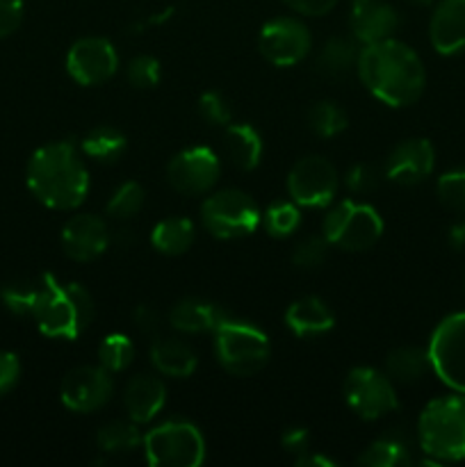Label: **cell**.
Wrapping results in <instances>:
<instances>
[{"instance_id": "6da1fadb", "label": "cell", "mask_w": 465, "mask_h": 467, "mask_svg": "<svg viewBox=\"0 0 465 467\" xmlns=\"http://www.w3.org/2000/svg\"><path fill=\"white\" fill-rule=\"evenodd\" d=\"M356 71L365 89L388 108H408L418 103L427 87V71L419 55L392 36L363 46Z\"/></svg>"}, {"instance_id": "7a4b0ae2", "label": "cell", "mask_w": 465, "mask_h": 467, "mask_svg": "<svg viewBox=\"0 0 465 467\" xmlns=\"http://www.w3.org/2000/svg\"><path fill=\"white\" fill-rule=\"evenodd\" d=\"M27 190L50 210H76L89 194V171L73 141H53L32 153L26 169Z\"/></svg>"}, {"instance_id": "3957f363", "label": "cell", "mask_w": 465, "mask_h": 467, "mask_svg": "<svg viewBox=\"0 0 465 467\" xmlns=\"http://www.w3.org/2000/svg\"><path fill=\"white\" fill-rule=\"evenodd\" d=\"M94 299L80 283H62L53 274H41L32 319L46 337L78 340L94 322Z\"/></svg>"}, {"instance_id": "277c9868", "label": "cell", "mask_w": 465, "mask_h": 467, "mask_svg": "<svg viewBox=\"0 0 465 467\" xmlns=\"http://www.w3.org/2000/svg\"><path fill=\"white\" fill-rule=\"evenodd\" d=\"M418 442L427 456L440 463L465 459V395L429 401L418 420Z\"/></svg>"}, {"instance_id": "5b68a950", "label": "cell", "mask_w": 465, "mask_h": 467, "mask_svg": "<svg viewBox=\"0 0 465 467\" xmlns=\"http://www.w3.org/2000/svg\"><path fill=\"white\" fill-rule=\"evenodd\" d=\"M214 356L232 377H253L269 363V337L253 324L226 317L214 328Z\"/></svg>"}, {"instance_id": "8992f818", "label": "cell", "mask_w": 465, "mask_h": 467, "mask_svg": "<svg viewBox=\"0 0 465 467\" xmlns=\"http://www.w3.org/2000/svg\"><path fill=\"white\" fill-rule=\"evenodd\" d=\"M322 235L342 251H367L381 240L383 219L369 203L345 199L324 214Z\"/></svg>"}, {"instance_id": "52a82bcc", "label": "cell", "mask_w": 465, "mask_h": 467, "mask_svg": "<svg viewBox=\"0 0 465 467\" xmlns=\"http://www.w3.org/2000/svg\"><path fill=\"white\" fill-rule=\"evenodd\" d=\"M141 447L155 467H199L205 461L203 433L185 420H167L153 427Z\"/></svg>"}, {"instance_id": "ba28073f", "label": "cell", "mask_w": 465, "mask_h": 467, "mask_svg": "<svg viewBox=\"0 0 465 467\" xmlns=\"http://www.w3.org/2000/svg\"><path fill=\"white\" fill-rule=\"evenodd\" d=\"M263 222L258 203L242 190H222L201 205V223L219 240H240L251 235Z\"/></svg>"}, {"instance_id": "9c48e42d", "label": "cell", "mask_w": 465, "mask_h": 467, "mask_svg": "<svg viewBox=\"0 0 465 467\" xmlns=\"http://www.w3.org/2000/svg\"><path fill=\"white\" fill-rule=\"evenodd\" d=\"M427 351L436 377L447 388L465 395V313L442 319L433 331Z\"/></svg>"}, {"instance_id": "30bf717a", "label": "cell", "mask_w": 465, "mask_h": 467, "mask_svg": "<svg viewBox=\"0 0 465 467\" xmlns=\"http://www.w3.org/2000/svg\"><path fill=\"white\" fill-rule=\"evenodd\" d=\"M346 406L360 420L386 418L388 413L399 409V400L395 392V381L388 374L374 368H354L345 379Z\"/></svg>"}, {"instance_id": "8fae6325", "label": "cell", "mask_w": 465, "mask_h": 467, "mask_svg": "<svg viewBox=\"0 0 465 467\" xmlns=\"http://www.w3.org/2000/svg\"><path fill=\"white\" fill-rule=\"evenodd\" d=\"M337 178L336 167L322 155H308L294 162L287 173L290 199L301 208H326L336 199Z\"/></svg>"}, {"instance_id": "7c38bea8", "label": "cell", "mask_w": 465, "mask_h": 467, "mask_svg": "<svg viewBox=\"0 0 465 467\" xmlns=\"http://www.w3.org/2000/svg\"><path fill=\"white\" fill-rule=\"evenodd\" d=\"M222 176V162L208 146H191L173 155L167 164V182L185 196L208 194Z\"/></svg>"}, {"instance_id": "4fadbf2b", "label": "cell", "mask_w": 465, "mask_h": 467, "mask_svg": "<svg viewBox=\"0 0 465 467\" xmlns=\"http://www.w3.org/2000/svg\"><path fill=\"white\" fill-rule=\"evenodd\" d=\"M114 395L112 372L103 365H80L67 372L59 386V400L71 413H96Z\"/></svg>"}, {"instance_id": "5bb4252c", "label": "cell", "mask_w": 465, "mask_h": 467, "mask_svg": "<svg viewBox=\"0 0 465 467\" xmlns=\"http://www.w3.org/2000/svg\"><path fill=\"white\" fill-rule=\"evenodd\" d=\"M258 48L274 67H294L310 53L313 36L299 18L281 16L264 23L258 36Z\"/></svg>"}, {"instance_id": "9a60e30c", "label": "cell", "mask_w": 465, "mask_h": 467, "mask_svg": "<svg viewBox=\"0 0 465 467\" xmlns=\"http://www.w3.org/2000/svg\"><path fill=\"white\" fill-rule=\"evenodd\" d=\"M117 48L105 36H82L68 48L67 73L78 85H103L117 73Z\"/></svg>"}, {"instance_id": "2e32d148", "label": "cell", "mask_w": 465, "mask_h": 467, "mask_svg": "<svg viewBox=\"0 0 465 467\" xmlns=\"http://www.w3.org/2000/svg\"><path fill=\"white\" fill-rule=\"evenodd\" d=\"M433 167H436V150H433L431 141L422 140V137H410L390 150L383 173L395 185L413 187L427 181Z\"/></svg>"}, {"instance_id": "e0dca14e", "label": "cell", "mask_w": 465, "mask_h": 467, "mask_svg": "<svg viewBox=\"0 0 465 467\" xmlns=\"http://www.w3.org/2000/svg\"><path fill=\"white\" fill-rule=\"evenodd\" d=\"M109 240L108 223L98 214L78 213L62 228V249L76 263H91L103 255Z\"/></svg>"}, {"instance_id": "ac0fdd59", "label": "cell", "mask_w": 465, "mask_h": 467, "mask_svg": "<svg viewBox=\"0 0 465 467\" xmlns=\"http://www.w3.org/2000/svg\"><path fill=\"white\" fill-rule=\"evenodd\" d=\"M399 26V14L386 0H354L349 9V30L358 44L390 39Z\"/></svg>"}, {"instance_id": "d6986e66", "label": "cell", "mask_w": 465, "mask_h": 467, "mask_svg": "<svg viewBox=\"0 0 465 467\" xmlns=\"http://www.w3.org/2000/svg\"><path fill=\"white\" fill-rule=\"evenodd\" d=\"M429 39L436 53L459 55L465 50V0H440L431 14Z\"/></svg>"}, {"instance_id": "ffe728a7", "label": "cell", "mask_w": 465, "mask_h": 467, "mask_svg": "<svg viewBox=\"0 0 465 467\" xmlns=\"http://www.w3.org/2000/svg\"><path fill=\"white\" fill-rule=\"evenodd\" d=\"M167 401V388L153 374H137L123 388V409L135 424H149Z\"/></svg>"}, {"instance_id": "44dd1931", "label": "cell", "mask_w": 465, "mask_h": 467, "mask_svg": "<svg viewBox=\"0 0 465 467\" xmlns=\"http://www.w3.org/2000/svg\"><path fill=\"white\" fill-rule=\"evenodd\" d=\"M285 324L296 337H317L324 336L336 324V315L328 308V304L319 296H301L292 301L290 308L285 310Z\"/></svg>"}, {"instance_id": "7402d4cb", "label": "cell", "mask_w": 465, "mask_h": 467, "mask_svg": "<svg viewBox=\"0 0 465 467\" xmlns=\"http://www.w3.org/2000/svg\"><path fill=\"white\" fill-rule=\"evenodd\" d=\"M228 315L217 304H208L201 299L178 301L169 313V327L176 331L196 336V333H214V328L226 319Z\"/></svg>"}, {"instance_id": "603a6c76", "label": "cell", "mask_w": 465, "mask_h": 467, "mask_svg": "<svg viewBox=\"0 0 465 467\" xmlns=\"http://www.w3.org/2000/svg\"><path fill=\"white\" fill-rule=\"evenodd\" d=\"M150 365L169 379H187L194 374L199 358L187 342L173 337H155L150 345Z\"/></svg>"}, {"instance_id": "cb8c5ba5", "label": "cell", "mask_w": 465, "mask_h": 467, "mask_svg": "<svg viewBox=\"0 0 465 467\" xmlns=\"http://www.w3.org/2000/svg\"><path fill=\"white\" fill-rule=\"evenodd\" d=\"M223 149L240 171H253L263 160V137L249 123H228L223 132Z\"/></svg>"}, {"instance_id": "d4e9b609", "label": "cell", "mask_w": 465, "mask_h": 467, "mask_svg": "<svg viewBox=\"0 0 465 467\" xmlns=\"http://www.w3.org/2000/svg\"><path fill=\"white\" fill-rule=\"evenodd\" d=\"M194 223L187 217H167L150 231V244L164 255H182L194 244Z\"/></svg>"}, {"instance_id": "484cf974", "label": "cell", "mask_w": 465, "mask_h": 467, "mask_svg": "<svg viewBox=\"0 0 465 467\" xmlns=\"http://www.w3.org/2000/svg\"><path fill=\"white\" fill-rule=\"evenodd\" d=\"M358 55L360 48L354 36H331L319 50L317 67L326 76L342 78L354 71L356 64H358Z\"/></svg>"}, {"instance_id": "4316f807", "label": "cell", "mask_w": 465, "mask_h": 467, "mask_svg": "<svg viewBox=\"0 0 465 467\" xmlns=\"http://www.w3.org/2000/svg\"><path fill=\"white\" fill-rule=\"evenodd\" d=\"M96 445L103 454L108 456H123L132 454L135 450H140L144 445V436L140 431V424H135L132 420H114L108 422L105 427L98 429L96 433Z\"/></svg>"}, {"instance_id": "83f0119b", "label": "cell", "mask_w": 465, "mask_h": 467, "mask_svg": "<svg viewBox=\"0 0 465 467\" xmlns=\"http://www.w3.org/2000/svg\"><path fill=\"white\" fill-rule=\"evenodd\" d=\"M431 369L427 349L419 347H399L386 358V374L397 383H418Z\"/></svg>"}, {"instance_id": "f1b7e54d", "label": "cell", "mask_w": 465, "mask_h": 467, "mask_svg": "<svg viewBox=\"0 0 465 467\" xmlns=\"http://www.w3.org/2000/svg\"><path fill=\"white\" fill-rule=\"evenodd\" d=\"M80 150L87 158L96 160V162L112 164L126 150V135L112 126H98L91 128L80 141Z\"/></svg>"}, {"instance_id": "f546056e", "label": "cell", "mask_w": 465, "mask_h": 467, "mask_svg": "<svg viewBox=\"0 0 465 467\" xmlns=\"http://www.w3.org/2000/svg\"><path fill=\"white\" fill-rule=\"evenodd\" d=\"M356 463L363 467H401L413 463V459L408 454V445L399 436H383L369 442Z\"/></svg>"}, {"instance_id": "4dcf8cb0", "label": "cell", "mask_w": 465, "mask_h": 467, "mask_svg": "<svg viewBox=\"0 0 465 467\" xmlns=\"http://www.w3.org/2000/svg\"><path fill=\"white\" fill-rule=\"evenodd\" d=\"M260 223H264V231L272 237L285 240L301 226V205H296L292 199L274 201L263 213V222Z\"/></svg>"}, {"instance_id": "1f68e13d", "label": "cell", "mask_w": 465, "mask_h": 467, "mask_svg": "<svg viewBox=\"0 0 465 467\" xmlns=\"http://www.w3.org/2000/svg\"><path fill=\"white\" fill-rule=\"evenodd\" d=\"M144 187L135 181L121 182L117 190L109 196L108 205H105V214L117 222H130V219L137 217L141 208H144Z\"/></svg>"}, {"instance_id": "d6a6232c", "label": "cell", "mask_w": 465, "mask_h": 467, "mask_svg": "<svg viewBox=\"0 0 465 467\" xmlns=\"http://www.w3.org/2000/svg\"><path fill=\"white\" fill-rule=\"evenodd\" d=\"M305 121H308V128L315 135L328 140V137H336L345 130L346 112L333 100H317L305 114Z\"/></svg>"}, {"instance_id": "836d02e7", "label": "cell", "mask_w": 465, "mask_h": 467, "mask_svg": "<svg viewBox=\"0 0 465 467\" xmlns=\"http://www.w3.org/2000/svg\"><path fill=\"white\" fill-rule=\"evenodd\" d=\"M135 360V345L123 333H109L98 345V365H103L108 372L117 374L130 368Z\"/></svg>"}, {"instance_id": "e575fe53", "label": "cell", "mask_w": 465, "mask_h": 467, "mask_svg": "<svg viewBox=\"0 0 465 467\" xmlns=\"http://www.w3.org/2000/svg\"><path fill=\"white\" fill-rule=\"evenodd\" d=\"M39 290L41 278L39 281H14L0 287V301H3L5 308L12 310L14 315L32 317V310H35Z\"/></svg>"}, {"instance_id": "d590c367", "label": "cell", "mask_w": 465, "mask_h": 467, "mask_svg": "<svg viewBox=\"0 0 465 467\" xmlns=\"http://www.w3.org/2000/svg\"><path fill=\"white\" fill-rule=\"evenodd\" d=\"M438 199L451 213L465 214V169H456V171H447L438 181Z\"/></svg>"}, {"instance_id": "8d00e7d4", "label": "cell", "mask_w": 465, "mask_h": 467, "mask_svg": "<svg viewBox=\"0 0 465 467\" xmlns=\"http://www.w3.org/2000/svg\"><path fill=\"white\" fill-rule=\"evenodd\" d=\"M328 249H331V244H328L324 235L305 237L292 251V265L299 269H308V272L310 269H317L326 260Z\"/></svg>"}, {"instance_id": "74e56055", "label": "cell", "mask_w": 465, "mask_h": 467, "mask_svg": "<svg viewBox=\"0 0 465 467\" xmlns=\"http://www.w3.org/2000/svg\"><path fill=\"white\" fill-rule=\"evenodd\" d=\"M160 76H162V68L153 55H137L126 67V78L135 89H150L158 85Z\"/></svg>"}, {"instance_id": "f35d334b", "label": "cell", "mask_w": 465, "mask_h": 467, "mask_svg": "<svg viewBox=\"0 0 465 467\" xmlns=\"http://www.w3.org/2000/svg\"><path fill=\"white\" fill-rule=\"evenodd\" d=\"M199 114L205 123L210 126L226 128L228 123H232V108L228 103V99L219 91H205L199 99Z\"/></svg>"}, {"instance_id": "ab89813d", "label": "cell", "mask_w": 465, "mask_h": 467, "mask_svg": "<svg viewBox=\"0 0 465 467\" xmlns=\"http://www.w3.org/2000/svg\"><path fill=\"white\" fill-rule=\"evenodd\" d=\"M345 182L354 194H369V192L377 190L378 173L377 169L369 167V164H354V167L346 171Z\"/></svg>"}, {"instance_id": "60d3db41", "label": "cell", "mask_w": 465, "mask_h": 467, "mask_svg": "<svg viewBox=\"0 0 465 467\" xmlns=\"http://www.w3.org/2000/svg\"><path fill=\"white\" fill-rule=\"evenodd\" d=\"M21 379V360L12 351L0 349V397L9 395Z\"/></svg>"}, {"instance_id": "b9f144b4", "label": "cell", "mask_w": 465, "mask_h": 467, "mask_svg": "<svg viewBox=\"0 0 465 467\" xmlns=\"http://www.w3.org/2000/svg\"><path fill=\"white\" fill-rule=\"evenodd\" d=\"M23 0H0V39L14 35L23 23Z\"/></svg>"}, {"instance_id": "7bdbcfd3", "label": "cell", "mask_w": 465, "mask_h": 467, "mask_svg": "<svg viewBox=\"0 0 465 467\" xmlns=\"http://www.w3.org/2000/svg\"><path fill=\"white\" fill-rule=\"evenodd\" d=\"M281 445L287 454H294L296 459L310 451V431L304 427H290L283 431Z\"/></svg>"}, {"instance_id": "ee69618b", "label": "cell", "mask_w": 465, "mask_h": 467, "mask_svg": "<svg viewBox=\"0 0 465 467\" xmlns=\"http://www.w3.org/2000/svg\"><path fill=\"white\" fill-rule=\"evenodd\" d=\"M290 9L301 16H324L337 5V0H283Z\"/></svg>"}, {"instance_id": "f6af8a7d", "label": "cell", "mask_w": 465, "mask_h": 467, "mask_svg": "<svg viewBox=\"0 0 465 467\" xmlns=\"http://www.w3.org/2000/svg\"><path fill=\"white\" fill-rule=\"evenodd\" d=\"M135 324L146 336H155L160 331V315L153 308H149V306H140L135 310Z\"/></svg>"}, {"instance_id": "bcb514c9", "label": "cell", "mask_w": 465, "mask_h": 467, "mask_svg": "<svg viewBox=\"0 0 465 467\" xmlns=\"http://www.w3.org/2000/svg\"><path fill=\"white\" fill-rule=\"evenodd\" d=\"M296 465L299 467H333L336 463H333L331 459H326V456H322V454H315L313 450L310 451H305L304 456H299V459H296Z\"/></svg>"}, {"instance_id": "7dc6e473", "label": "cell", "mask_w": 465, "mask_h": 467, "mask_svg": "<svg viewBox=\"0 0 465 467\" xmlns=\"http://www.w3.org/2000/svg\"><path fill=\"white\" fill-rule=\"evenodd\" d=\"M450 244L454 251H465V219L450 228Z\"/></svg>"}, {"instance_id": "c3c4849f", "label": "cell", "mask_w": 465, "mask_h": 467, "mask_svg": "<svg viewBox=\"0 0 465 467\" xmlns=\"http://www.w3.org/2000/svg\"><path fill=\"white\" fill-rule=\"evenodd\" d=\"M410 5H418V7H429V5H433V0H408Z\"/></svg>"}]
</instances>
